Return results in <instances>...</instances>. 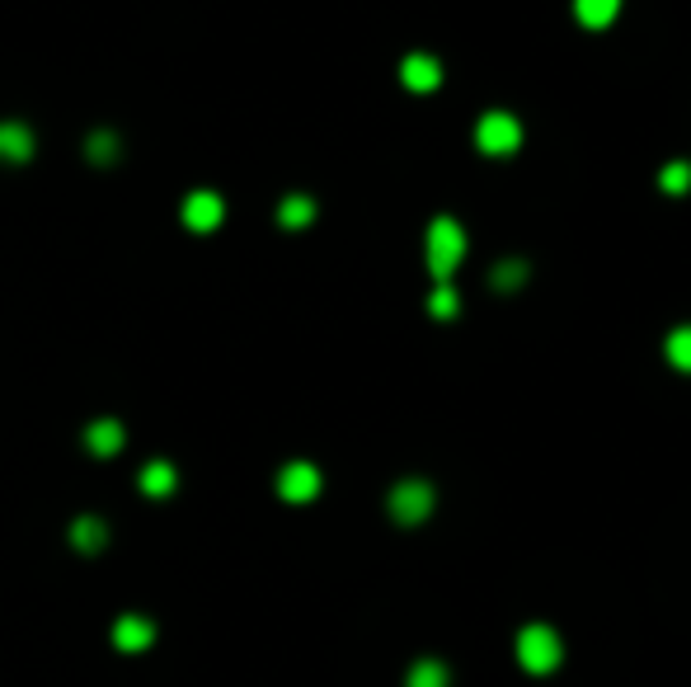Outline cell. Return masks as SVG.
I'll list each match as a JSON object with an SVG mask.
<instances>
[{
    "instance_id": "cell-18",
    "label": "cell",
    "mask_w": 691,
    "mask_h": 687,
    "mask_svg": "<svg viewBox=\"0 0 691 687\" xmlns=\"http://www.w3.org/2000/svg\"><path fill=\"white\" fill-rule=\"evenodd\" d=\"M141 490H147V495H170V490H174V466L170 462H151L147 471H141Z\"/></svg>"
},
{
    "instance_id": "cell-14",
    "label": "cell",
    "mask_w": 691,
    "mask_h": 687,
    "mask_svg": "<svg viewBox=\"0 0 691 687\" xmlns=\"http://www.w3.org/2000/svg\"><path fill=\"white\" fill-rule=\"evenodd\" d=\"M489 283L499 292L522 288L527 283V259H499V264H494V273H489Z\"/></svg>"
},
{
    "instance_id": "cell-16",
    "label": "cell",
    "mask_w": 691,
    "mask_h": 687,
    "mask_svg": "<svg viewBox=\"0 0 691 687\" xmlns=\"http://www.w3.org/2000/svg\"><path fill=\"white\" fill-rule=\"evenodd\" d=\"M404 687H447V664L419 659V664L410 668V678H404Z\"/></svg>"
},
{
    "instance_id": "cell-20",
    "label": "cell",
    "mask_w": 691,
    "mask_h": 687,
    "mask_svg": "<svg viewBox=\"0 0 691 687\" xmlns=\"http://www.w3.org/2000/svg\"><path fill=\"white\" fill-rule=\"evenodd\" d=\"M114 155H118V137L114 132H95L90 137V161L104 165V161H114Z\"/></svg>"
},
{
    "instance_id": "cell-1",
    "label": "cell",
    "mask_w": 691,
    "mask_h": 687,
    "mask_svg": "<svg viewBox=\"0 0 691 687\" xmlns=\"http://www.w3.org/2000/svg\"><path fill=\"white\" fill-rule=\"evenodd\" d=\"M423 255H429V269L438 283H447V278L461 269V259H466V232H461L456 217H433L429 226V240H423Z\"/></svg>"
},
{
    "instance_id": "cell-9",
    "label": "cell",
    "mask_w": 691,
    "mask_h": 687,
    "mask_svg": "<svg viewBox=\"0 0 691 687\" xmlns=\"http://www.w3.org/2000/svg\"><path fill=\"white\" fill-rule=\"evenodd\" d=\"M33 155V132L24 122H0V161H29Z\"/></svg>"
},
{
    "instance_id": "cell-3",
    "label": "cell",
    "mask_w": 691,
    "mask_h": 687,
    "mask_svg": "<svg viewBox=\"0 0 691 687\" xmlns=\"http://www.w3.org/2000/svg\"><path fill=\"white\" fill-rule=\"evenodd\" d=\"M475 147H481L485 155H512V151L522 147V122H518V114L489 109L481 122H475Z\"/></svg>"
},
{
    "instance_id": "cell-10",
    "label": "cell",
    "mask_w": 691,
    "mask_h": 687,
    "mask_svg": "<svg viewBox=\"0 0 691 687\" xmlns=\"http://www.w3.org/2000/svg\"><path fill=\"white\" fill-rule=\"evenodd\" d=\"M85 448H90L95 457H114L122 448V425L118 419H95V425L85 429Z\"/></svg>"
},
{
    "instance_id": "cell-17",
    "label": "cell",
    "mask_w": 691,
    "mask_h": 687,
    "mask_svg": "<svg viewBox=\"0 0 691 687\" xmlns=\"http://www.w3.org/2000/svg\"><path fill=\"white\" fill-rule=\"evenodd\" d=\"M659 189L672 193V198H678V193H687V189H691V161H668V165L659 170Z\"/></svg>"
},
{
    "instance_id": "cell-5",
    "label": "cell",
    "mask_w": 691,
    "mask_h": 687,
    "mask_svg": "<svg viewBox=\"0 0 691 687\" xmlns=\"http://www.w3.org/2000/svg\"><path fill=\"white\" fill-rule=\"evenodd\" d=\"M278 495L288 500V504H306L321 495V471H315L311 462H292V466H282L278 471Z\"/></svg>"
},
{
    "instance_id": "cell-4",
    "label": "cell",
    "mask_w": 691,
    "mask_h": 687,
    "mask_svg": "<svg viewBox=\"0 0 691 687\" xmlns=\"http://www.w3.org/2000/svg\"><path fill=\"white\" fill-rule=\"evenodd\" d=\"M433 504H438V495H433L429 481H400L391 490V500H386V508H391V518L400 527H419L423 518L433 514Z\"/></svg>"
},
{
    "instance_id": "cell-8",
    "label": "cell",
    "mask_w": 691,
    "mask_h": 687,
    "mask_svg": "<svg viewBox=\"0 0 691 687\" xmlns=\"http://www.w3.org/2000/svg\"><path fill=\"white\" fill-rule=\"evenodd\" d=\"M155 641V626L147 622V616H118V626H114V645L118 650H128V655H137V650H147Z\"/></svg>"
},
{
    "instance_id": "cell-11",
    "label": "cell",
    "mask_w": 691,
    "mask_h": 687,
    "mask_svg": "<svg viewBox=\"0 0 691 687\" xmlns=\"http://www.w3.org/2000/svg\"><path fill=\"white\" fill-rule=\"evenodd\" d=\"M622 14V0H574V20L583 29H607Z\"/></svg>"
},
{
    "instance_id": "cell-6",
    "label": "cell",
    "mask_w": 691,
    "mask_h": 687,
    "mask_svg": "<svg viewBox=\"0 0 691 687\" xmlns=\"http://www.w3.org/2000/svg\"><path fill=\"white\" fill-rule=\"evenodd\" d=\"M222 217H226V203H222V193H207V189H198V193H188V198H184V222L193 226V232H217V226H222Z\"/></svg>"
},
{
    "instance_id": "cell-2",
    "label": "cell",
    "mask_w": 691,
    "mask_h": 687,
    "mask_svg": "<svg viewBox=\"0 0 691 687\" xmlns=\"http://www.w3.org/2000/svg\"><path fill=\"white\" fill-rule=\"evenodd\" d=\"M560 655H564V645L546 622H531L518 631V664L527 674H551V668H560Z\"/></svg>"
},
{
    "instance_id": "cell-15",
    "label": "cell",
    "mask_w": 691,
    "mask_h": 687,
    "mask_svg": "<svg viewBox=\"0 0 691 687\" xmlns=\"http://www.w3.org/2000/svg\"><path fill=\"white\" fill-rule=\"evenodd\" d=\"M104 541H109V533H104L99 518H80L76 527H71V546H76V551H99Z\"/></svg>"
},
{
    "instance_id": "cell-12",
    "label": "cell",
    "mask_w": 691,
    "mask_h": 687,
    "mask_svg": "<svg viewBox=\"0 0 691 687\" xmlns=\"http://www.w3.org/2000/svg\"><path fill=\"white\" fill-rule=\"evenodd\" d=\"M278 222L288 226V232H301V226L315 222V203L306 198V193H292V198L278 203Z\"/></svg>"
},
{
    "instance_id": "cell-7",
    "label": "cell",
    "mask_w": 691,
    "mask_h": 687,
    "mask_svg": "<svg viewBox=\"0 0 691 687\" xmlns=\"http://www.w3.org/2000/svg\"><path fill=\"white\" fill-rule=\"evenodd\" d=\"M400 80L410 85L414 95H429V90H438V85H442V62L429 57V52H410V57L400 62Z\"/></svg>"
},
{
    "instance_id": "cell-13",
    "label": "cell",
    "mask_w": 691,
    "mask_h": 687,
    "mask_svg": "<svg viewBox=\"0 0 691 687\" xmlns=\"http://www.w3.org/2000/svg\"><path fill=\"white\" fill-rule=\"evenodd\" d=\"M663 358L678 367V373H691V325H678V330H668V340H663Z\"/></svg>"
},
{
    "instance_id": "cell-19",
    "label": "cell",
    "mask_w": 691,
    "mask_h": 687,
    "mask_svg": "<svg viewBox=\"0 0 691 687\" xmlns=\"http://www.w3.org/2000/svg\"><path fill=\"white\" fill-rule=\"evenodd\" d=\"M429 311L438 315V321H452V315L461 311V302H456V288L438 283V288H433V297H429Z\"/></svg>"
}]
</instances>
